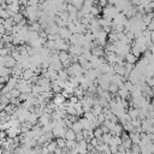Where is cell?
Wrapping results in <instances>:
<instances>
[{
  "instance_id": "obj_1",
  "label": "cell",
  "mask_w": 154,
  "mask_h": 154,
  "mask_svg": "<svg viewBox=\"0 0 154 154\" xmlns=\"http://www.w3.org/2000/svg\"><path fill=\"white\" fill-rule=\"evenodd\" d=\"M125 61L126 63H131V64H136V61H137V57L135 55V54H132L131 52H129L126 55H125Z\"/></svg>"
},
{
  "instance_id": "obj_2",
  "label": "cell",
  "mask_w": 154,
  "mask_h": 154,
  "mask_svg": "<svg viewBox=\"0 0 154 154\" xmlns=\"http://www.w3.org/2000/svg\"><path fill=\"white\" fill-rule=\"evenodd\" d=\"M93 1H94V2H96V1H97V0H93Z\"/></svg>"
}]
</instances>
